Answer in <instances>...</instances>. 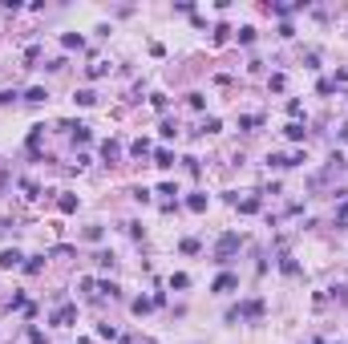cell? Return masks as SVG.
I'll list each match as a JSON object with an SVG mask.
<instances>
[{
	"instance_id": "cell-1",
	"label": "cell",
	"mask_w": 348,
	"mask_h": 344,
	"mask_svg": "<svg viewBox=\"0 0 348 344\" xmlns=\"http://www.w3.org/2000/svg\"><path fill=\"white\" fill-rule=\"evenodd\" d=\"M239 243H243V239H239L235 231H227L223 239H219V247H215V255H219V263H227V255L235 251V247H239Z\"/></svg>"
},
{
	"instance_id": "cell-2",
	"label": "cell",
	"mask_w": 348,
	"mask_h": 344,
	"mask_svg": "<svg viewBox=\"0 0 348 344\" xmlns=\"http://www.w3.org/2000/svg\"><path fill=\"white\" fill-rule=\"evenodd\" d=\"M73 320H77V308H73V304H65V308L53 312V324H57V328H69Z\"/></svg>"
},
{
	"instance_id": "cell-3",
	"label": "cell",
	"mask_w": 348,
	"mask_h": 344,
	"mask_svg": "<svg viewBox=\"0 0 348 344\" xmlns=\"http://www.w3.org/2000/svg\"><path fill=\"white\" fill-rule=\"evenodd\" d=\"M20 251H16V247H8V251H0V267H20Z\"/></svg>"
},
{
	"instance_id": "cell-4",
	"label": "cell",
	"mask_w": 348,
	"mask_h": 344,
	"mask_svg": "<svg viewBox=\"0 0 348 344\" xmlns=\"http://www.w3.org/2000/svg\"><path fill=\"white\" fill-rule=\"evenodd\" d=\"M239 288V275H219L215 279V292H235Z\"/></svg>"
},
{
	"instance_id": "cell-5",
	"label": "cell",
	"mask_w": 348,
	"mask_h": 344,
	"mask_svg": "<svg viewBox=\"0 0 348 344\" xmlns=\"http://www.w3.org/2000/svg\"><path fill=\"white\" fill-rule=\"evenodd\" d=\"M73 102L89 110V106H98V93H93V89H77V93H73Z\"/></svg>"
},
{
	"instance_id": "cell-6",
	"label": "cell",
	"mask_w": 348,
	"mask_h": 344,
	"mask_svg": "<svg viewBox=\"0 0 348 344\" xmlns=\"http://www.w3.org/2000/svg\"><path fill=\"white\" fill-rule=\"evenodd\" d=\"M154 166H158V170H170V166H174V154H170V150H158V154H154Z\"/></svg>"
},
{
	"instance_id": "cell-7",
	"label": "cell",
	"mask_w": 348,
	"mask_h": 344,
	"mask_svg": "<svg viewBox=\"0 0 348 344\" xmlns=\"http://www.w3.org/2000/svg\"><path fill=\"white\" fill-rule=\"evenodd\" d=\"M283 134H288V142H304V126H300V121H288Z\"/></svg>"
},
{
	"instance_id": "cell-8",
	"label": "cell",
	"mask_w": 348,
	"mask_h": 344,
	"mask_svg": "<svg viewBox=\"0 0 348 344\" xmlns=\"http://www.w3.org/2000/svg\"><path fill=\"white\" fill-rule=\"evenodd\" d=\"M279 271H283V275H300V263H296L292 255H279Z\"/></svg>"
},
{
	"instance_id": "cell-9",
	"label": "cell",
	"mask_w": 348,
	"mask_h": 344,
	"mask_svg": "<svg viewBox=\"0 0 348 344\" xmlns=\"http://www.w3.org/2000/svg\"><path fill=\"white\" fill-rule=\"evenodd\" d=\"M239 126H243V130H255V126H263V117H259V114H243Z\"/></svg>"
},
{
	"instance_id": "cell-10",
	"label": "cell",
	"mask_w": 348,
	"mask_h": 344,
	"mask_svg": "<svg viewBox=\"0 0 348 344\" xmlns=\"http://www.w3.org/2000/svg\"><path fill=\"white\" fill-rule=\"evenodd\" d=\"M186 207H191L195 215H203V211H207V195H191V199H186Z\"/></svg>"
},
{
	"instance_id": "cell-11",
	"label": "cell",
	"mask_w": 348,
	"mask_h": 344,
	"mask_svg": "<svg viewBox=\"0 0 348 344\" xmlns=\"http://www.w3.org/2000/svg\"><path fill=\"white\" fill-rule=\"evenodd\" d=\"M45 98H49V93H45L41 85H33V89H28V93H24V102H33V106H41Z\"/></svg>"
},
{
	"instance_id": "cell-12",
	"label": "cell",
	"mask_w": 348,
	"mask_h": 344,
	"mask_svg": "<svg viewBox=\"0 0 348 344\" xmlns=\"http://www.w3.org/2000/svg\"><path fill=\"white\" fill-rule=\"evenodd\" d=\"M259 207H263V203H259L255 195H251V199H243V203H239V211H243V215H255Z\"/></svg>"
},
{
	"instance_id": "cell-13",
	"label": "cell",
	"mask_w": 348,
	"mask_h": 344,
	"mask_svg": "<svg viewBox=\"0 0 348 344\" xmlns=\"http://www.w3.org/2000/svg\"><path fill=\"white\" fill-rule=\"evenodd\" d=\"M130 308H134V312H138V316H146V312H150V308H154V300H146V296H138V300H134V304H130Z\"/></svg>"
},
{
	"instance_id": "cell-14",
	"label": "cell",
	"mask_w": 348,
	"mask_h": 344,
	"mask_svg": "<svg viewBox=\"0 0 348 344\" xmlns=\"http://www.w3.org/2000/svg\"><path fill=\"white\" fill-rule=\"evenodd\" d=\"M170 288H178V292H182V288H191V275H182V271H174V275H170Z\"/></svg>"
},
{
	"instance_id": "cell-15",
	"label": "cell",
	"mask_w": 348,
	"mask_h": 344,
	"mask_svg": "<svg viewBox=\"0 0 348 344\" xmlns=\"http://www.w3.org/2000/svg\"><path fill=\"white\" fill-rule=\"evenodd\" d=\"M61 45H65V49H81V45H85V41H81V37H77V33H65V37H61Z\"/></svg>"
},
{
	"instance_id": "cell-16",
	"label": "cell",
	"mask_w": 348,
	"mask_h": 344,
	"mask_svg": "<svg viewBox=\"0 0 348 344\" xmlns=\"http://www.w3.org/2000/svg\"><path fill=\"white\" fill-rule=\"evenodd\" d=\"M182 251H186V255H199L203 243H199V239H182Z\"/></svg>"
},
{
	"instance_id": "cell-17",
	"label": "cell",
	"mask_w": 348,
	"mask_h": 344,
	"mask_svg": "<svg viewBox=\"0 0 348 344\" xmlns=\"http://www.w3.org/2000/svg\"><path fill=\"white\" fill-rule=\"evenodd\" d=\"M130 154H138V158H142V154H150V138H138V142L130 146Z\"/></svg>"
},
{
	"instance_id": "cell-18",
	"label": "cell",
	"mask_w": 348,
	"mask_h": 344,
	"mask_svg": "<svg viewBox=\"0 0 348 344\" xmlns=\"http://www.w3.org/2000/svg\"><path fill=\"white\" fill-rule=\"evenodd\" d=\"M98 292H102V296H110V300H117V296H121V292H117V284H110V279H106V284H98Z\"/></svg>"
},
{
	"instance_id": "cell-19",
	"label": "cell",
	"mask_w": 348,
	"mask_h": 344,
	"mask_svg": "<svg viewBox=\"0 0 348 344\" xmlns=\"http://www.w3.org/2000/svg\"><path fill=\"white\" fill-rule=\"evenodd\" d=\"M239 45H255V28H251V24L239 28Z\"/></svg>"
},
{
	"instance_id": "cell-20",
	"label": "cell",
	"mask_w": 348,
	"mask_h": 344,
	"mask_svg": "<svg viewBox=\"0 0 348 344\" xmlns=\"http://www.w3.org/2000/svg\"><path fill=\"white\" fill-rule=\"evenodd\" d=\"M267 166H275V170H283V166H288V154H267Z\"/></svg>"
},
{
	"instance_id": "cell-21",
	"label": "cell",
	"mask_w": 348,
	"mask_h": 344,
	"mask_svg": "<svg viewBox=\"0 0 348 344\" xmlns=\"http://www.w3.org/2000/svg\"><path fill=\"white\" fill-rule=\"evenodd\" d=\"M219 130H223V121H219V117H207V121H203V134H219Z\"/></svg>"
},
{
	"instance_id": "cell-22",
	"label": "cell",
	"mask_w": 348,
	"mask_h": 344,
	"mask_svg": "<svg viewBox=\"0 0 348 344\" xmlns=\"http://www.w3.org/2000/svg\"><path fill=\"white\" fill-rule=\"evenodd\" d=\"M61 211L73 215V211H77V195H65V199H61Z\"/></svg>"
},
{
	"instance_id": "cell-23",
	"label": "cell",
	"mask_w": 348,
	"mask_h": 344,
	"mask_svg": "<svg viewBox=\"0 0 348 344\" xmlns=\"http://www.w3.org/2000/svg\"><path fill=\"white\" fill-rule=\"evenodd\" d=\"M98 336H106V340H117V328H114V324H98Z\"/></svg>"
},
{
	"instance_id": "cell-24",
	"label": "cell",
	"mask_w": 348,
	"mask_h": 344,
	"mask_svg": "<svg viewBox=\"0 0 348 344\" xmlns=\"http://www.w3.org/2000/svg\"><path fill=\"white\" fill-rule=\"evenodd\" d=\"M110 73V65H106V61H98V65H89V77H106Z\"/></svg>"
},
{
	"instance_id": "cell-25",
	"label": "cell",
	"mask_w": 348,
	"mask_h": 344,
	"mask_svg": "<svg viewBox=\"0 0 348 344\" xmlns=\"http://www.w3.org/2000/svg\"><path fill=\"white\" fill-rule=\"evenodd\" d=\"M102 154H106V162H114V158H117V142H106Z\"/></svg>"
},
{
	"instance_id": "cell-26",
	"label": "cell",
	"mask_w": 348,
	"mask_h": 344,
	"mask_svg": "<svg viewBox=\"0 0 348 344\" xmlns=\"http://www.w3.org/2000/svg\"><path fill=\"white\" fill-rule=\"evenodd\" d=\"M336 85H340V89L348 85V69H336V77H332V89H336Z\"/></svg>"
},
{
	"instance_id": "cell-27",
	"label": "cell",
	"mask_w": 348,
	"mask_h": 344,
	"mask_svg": "<svg viewBox=\"0 0 348 344\" xmlns=\"http://www.w3.org/2000/svg\"><path fill=\"white\" fill-rule=\"evenodd\" d=\"M24 271H28V275H37V271H41V255H33V259H28V263H24Z\"/></svg>"
},
{
	"instance_id": "cell-28",
	"label": "cell",
	"mask_w": 348,
	"mask_h": 344,
	"mask_svg": "<svg viewBox=\"0 0 348 344\" xmlns=\"http://www.w3.org/2000/svg\"><path fill=\"white\" fill-rule=\"evenodd\" d=\"M288 114H292V117H300V114H304V106H300V98H292V102H288Z\"/></svg>"
},
{
	"instance_id": "cell-29",
	"label": "cell",
	"mask_w": 348,
	"mask_h": 344,
	"mask_svg": "<svg viewBox=\"0 0 348 344\" xmlns=\"http://www.w3.org/2000/svg\"><path fill=\"white\" fill-rule=\"evenodd\" d=\"M28 344H45V332H41V328H33V332H28Z\"/></svg>"
},
{
	"instance_id": "cell-30",
	"label": "cell",
	"mask_w": 348,
	"mask_h": 344,
	"mask_svg": "<svg viewBox=\"0 0 348 344\" xmlns=\"http://www.w3.org/2000/svg\"><path fill=\"white\" fill-rule=\"evenodd\" d=\"M340 142H344V146H348V126H340Z\"/></svg>"
},
{
	"instance_id": "cell-31",
	"label": "cell",
	"mask_w": 348,
	"mask_h": 344,
	"mask_svg": "<svg viewBox=\"0 0 348 344\" xmlns=\"http://www.w3.org/2000/svg\"><path fill=\"white\" fill-rule=\"evenodd\" d=\"M77 344H89V340H77Z\"/></svg>"
}]
</instances>
